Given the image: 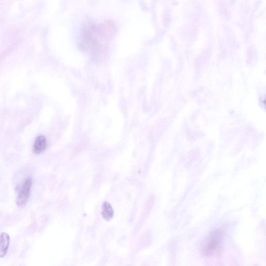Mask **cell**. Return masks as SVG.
Instances as JSON below:
<instances>
[{
    "mask_svg": "<svg viewBox=\"0 0 266 266\" xmlns=\"http://www.w3.org/2000/svg\"><path fill=\"white\" fill-rule=\"evenodd\" d=\"M222 238V233L219 231H215L213 233L206 242L204 252L207 255L212 254L220 246Z\"/></svg>",
    "mask_w": 266,
    "mask_h": 266,
    "instance_id": "cell-3",
    "label": "cell"
},
{
    "mask_svg": "<svg viewBox=\"0 0 266 266\" xmlns=\"http://www.w3.org/2000/svg\"><path fill=\"white\" fill-rule=\"evenodd\" d=\"M101 215L106 221H109L114 215L113 208L107 201L104 202L102 206Z\"/></svg>",
    "mask_w": 266,
    "mask_h": 266,
    "instance_id": "cell-6",
    "label": "cell"
},
{
    "mask_svg": "<svg viewBox=\"0 0 266 266\" xmlns=\"http://www.w3.org/2000/svg\"><path fill=\"white\" fill-rule=\"evenodd\" d=\"M32 179L27 178L23 183L17 197V205L20 208L25 207L30 197Z\"/></svg>",
    "mask_w": 266,
    "mask_h": 266,
    "instance_id": "cell-2",
    "label": "cell"
},
{
    "mask_svg": "<svg viewBox=\"0 0 266 266\" xmlns=\"http://www.w3.org/2000/svg\"><path fill=\"white\" fill-rule=\"evenodd\" d=\"M10 245V237L6 233L0 234V258H3L7 254Z\"/></svg>",
    "mask_w": 266,
    "mask_h": 266,
    "instance_id": "cell-4",
    "label": "cell"
},
{
    "mask_svg": "<svg viewBox=\"0 0 266 266\" xmlns=\"http://www.w3.org/2000/svg\"><path fill=\"white\" fill-rule=\"evenodd\" d=\"M47 147V141L43 135L38 136L34 143L33 150L34 153L39 154L45 151Z\"/></svg>",
    "mask_w": 266,
    "mask_h": 266,
    "instance_id": "cell-5",
    "label": "cell"
},
{
    "mask_svg": "<svg viewBox=\"0 0 266 266\" xmlns=\"http://www.w3.org/2000/svg\"><path fill=\"white\" fill-rule=\"evenodd\" d=\"M114 30L110 25H104L96 26L90 25L85 28L82 37V45L86 50L90 51L93 55H98L102 51L103 44L100 41L101 39L108 40L112 36Z\"/></svg>",
    "mask_w": 266,
    "mask_h": 266,
    "instance_id": "cell-1",
    "label": "cell"
}]
</instances>
